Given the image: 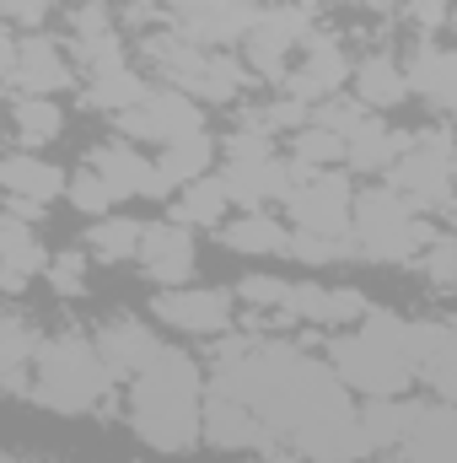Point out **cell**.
<instances>
[{"instance_id": "obj_8", "label": "cell", "mask_w": 457, "mask_h": 463, "mask_svg": "<svg viewBox=\"0 0 457 463\" xmlns=\"http://www.w3.org/2000/svg\"><path fill=\"white\" fill-rule=\"evenodd\" d=\"M118 129L129 140H151V146H167V140H183V135H200L205 118L194 109L189 92L178 87H151L145 103H135L129 114H118Z\"/></svg>"}, {"instance_id": "obj_23", "label": "cell", "mask_w": 457, "mask_h": 463, "mask_svg": "<svg viewBox=\"0 0 457 463\" xmlns=\"http://www.w3.org/2000/svg\"><path fill=\"white\" fill-rule=\"evenodd\" d=\"M210 162H216V140L200 129V135H183V140H167L162 151H156V167H162V178L173 184V189H189V184H200V178H210Z\"/></svg>"}, {"instance_id": "obj_10", "label": "cell", "mask_w": 457, "mask_h": 463, "mask_svg": "<svg viewBox=\"0 0 457 463\" xmlns=\"http://www.w3.org/2000/svg\"><path fill=\"white\" fill-rule=\"evenodd\" d=\"M291 453L307 463H360L371 458V442H366V426H360V410H334V415H318L307 420L296 437H291Z\"/></svg>"}, {"instance_id": "obj_17", "label": "cell", "mask_w": 457, "mask_h": 463, "mask_svg": "<svg viewBox=\"0 0 457 463\" xmlns=\"http://www.w3.org/2000/svg\"><path fill=\"white\" fill-rule=\"evenodd\" d=\"M92 340H98V350H103L114 383H135V377L156 361V350H162V340H156L145 324H135V318H108Z\"/></svg>"}, {"instance_id": "obj_3", "label": "cell", "mask_w": 457, "mask_h": 463, "mask_svg": "<svg viewBox=\"0 0 457 463\" xmlns=\"http://www.w3.org/2000/svg\"><path fill=\"white\" fill-rule=\"evenodd\" d=\"M350 242H355V259H366V264H409L431 248V227L398 189L382 184V189L355 194Z\"/></svg>"}, {"instance_id": "obj_30", "label": "cell", "mask_w": 457, "mask_h": 463, "mask_svg": "<svg viewBox=\"0 0 457 463\" xmlns=\"http://www.w3.org/2000/svg\"><path fill=\"white\" fill-rule=\"evenodd\" d=\"M140 237H145V222L103 216L98 227L87 232V248H92V259H103V264H124V259L140 253Z\"/></svg>"}, {"instance_id": "obj_35", "label": "cell", "mask_w": 457, "mask_h": 463, "mask_svg": "<svg viewBox=\"0 0 457 463\" xmlns=\"http://www.w3.org/2000/svg\"><path fill=\"white\" fill-rule=\"evenodd\" d=\"M65 200H70L81 216H103V211L114 205L118 194L108 189V184H103V173H98V167H81V173L70 178V194H65Z\"/></svg>"}, {"instance_id": "obj_38", "label": "cell", "mask_w": 457, "mask_h": 463, "mask_svg": "<svg viewBox=\"0 0 457 463\" xmlns=\"http://www.w3.org/2000/svg\"><path fill=\"white\" fill-rule=\"evenodd\" d=\"M452 329H457V324H452ZM420 383H425V388H431L436 399L457 404V335H452V345L442 350V355H436V361H431L425 372H420Z\"/></svg>"}, {"instance_id": "obj_32", "label": "cell", "mask_w": 457, "mask_h": 463, "mask_svg": "<svg viewBox=\"0 0 457 463\" xmlns=\"http://www.w3.org/2000/svg\"><path fill=\"white\" fill-rule=\"evenodd\" d=\"M242 87H247V71H242L231 54H216V49H210L205 71H200V81H194V98H205V103H231Z\"/></svg>"}, {"instance_id": "obj_40", "label": "cell", "mask_w": 457, "mask_h": 463, "mask_svg": "<svg viewBox=\"0 0 457 463\" xmlns=\"http://www.w3.org/2000/svg\"><path fill=\"white\" fill-rule=\"evenodd\" d=\"M49 5H54V0H5V22H11V27H38Z\"/></svg>"}, {"instance_id": "obj_29", "label": "cell", "mask_w": 457, "mask_h": 463, "mask_svg": "<svg viewBox=\"0 0 457 463\" xmlns=\"http://www.w3.org/2000/svg\"><path fill=\"white\" fill-rule=\"evenodd\" d=\"M145 92H151V87H145L129 65L87 76V109H103V114H129L135 103H145Z\"/></svg>"}, {"instance_id": "obj_5", "label": "cell", "mask_w": 457, "mask_h": 463, "mask_svg": "<svg viewBox=\"0 0 457 463\" xmlns=\"http://www.w3.org/2000/svg\"><path fill=\"white\" fill-rule=\"evenodd\" d=\"M291 232H318V237H350L355 222V189L340 167H302L296 162V189L285 194Z\"/></svg>"}, {"instance_id": "obj_24", "label": "cell", "mask_w": 457, "mask_h": 463, "mask_svg": "<svg viewBox=\"0 0 457 463\" xmlns=\"http://www.w3.org/2000/svg\"><path fill=\"white\" fill-rule=\"evenodd\" d=\"M221 248H231V253H258V259L291 253V227H280L269 211H247V216H237V222L221 227Z\"/></svg>"}, {"instance_id": "obj_31", "label": "cell", "mask_w": 457, "mask_h": 463, "mask_svg": "<svg viewBox=\"0 0 457 463\" xmlns=\"http://www.w3.org/2000/svg\"><path fill=\"white\" fill-rule=\"evenodd\" d=\"M291 162H302V167H344V140L334 129H323V124H307V129H296L291 135Z\"/></svg>"}, {"instance_id": "obj_19", "label": "cell", "mask_w": 457, "mask_h": 463, "mask_svg": "<svg viewBox=\"0 0 457 463\" xmlns=\"http://www.w3.org/2000/svg\"><path fill=\"white\" fill-rule=\"evenodd\" d=\"M38 345H43V335L27 324V313H5V324H0V366H5V393L11 399H27L33 393Z\"/></svg>"}, {"instance_id": "obj_22", "label": "cell", "mask_w": 457, "mask_h": 463, "mask_svg": "<svg viewBox=\"0 0 457 463\" xmlns=\"http://www.w3.org/2000/svg\"><path fill=\"white\" fill-rule=\"evenodd\" d=\"M409 87L431 109L457 114V49H420L415 65H409Z\"/></svg>"}, {"instance_id": "obj_27", "label": "cell", "mask_w": 457, "mask_h": 463, "mask_svg": "<svg viewBox=\"0 0 457 463\" xmlns=\"http://www.w3.org/2000/svg\"><path fill=\"white\" fill-rule=\"evenodd\" d=\"M60 129H65L60 103H49V98H16V103H11V140H16V151L49 146Z\"/></svg>"}, {"instance_id": "obj_25", "label": "cell", "mask_w": 457, "mask_h": 463, "mask_svg": "<svg viewBox=\"0 0 457 463\" xmlns=\"http://www.w3.org/2000/svg\"><path fill=\"white\" fill-rule=\"evenodd\" d=\"M393 162H398V135H387V124L377 114L344 140V167L350 173H387Z\"/></svg>"}, {"instance_id": "obj_4", "label": "cell", "mask_w": 457, "mask_h": 463, "mask_svg": "<svg viewBox=\"0 0 457 463\" xmlns=\"http://www.w3.org/2000/svg\"><path fill=\"white\" fill-rule=\"evenodd\" d=\"M329 366L340 372V383L360 399H404V388L420 377L415 361L404 350H387L377 340H366L360 329L355 335H340L329 340Z\"/></svg>"}, {"instance_id": "obj_21", "label": "cell", "mask_w": 457, "mask_h": 463, "mask_svg": "<svg viewBox=\"0 0 457 463\" xmlns=\"http://www.w3.org/2000/svg\"><path fill=\"white\" fill-rule=\"evenodd\" d=\"M355 98H360L371 114H382V109L409 103V98H415V87H409V71H404L398 60L371 54V60H360V65H355Z\"/></svg>"}, {"instance_id": "obj_6", "label": "cell", "mask_w": 457, "mask_h": 463, "mask_svg": "<svg viewBox=\"0 0 457 463\" xmlns=\"http://www.w3.org/2000/svg\"><path fill=\"white\" fill-rule=\"evenodd\" d=\"M76 81L70 60L60 43L43 33H5V87L11 98H54Z\"/></svg>"}, {"instance_id": "obj_11", "label": "cell", "mask_w": 457, "mask_h": 463, "mask_svg": "<svg viewBox=\"0 0 457 463\" xmlns=\"http://www.w3.org/2000/svg\"><path fill=\"white\" fill-rule=\"evenodd\" d=\"M344 76H350V60H344V49L329 38V33H307V43H302V65L296 71H285V98H296V103H307V109H318V103H329V98H340Z\"/></svg>"}, {"instance_id": "obj_1", "label": "cell", "mask_w": 457, "mask_h": 463, "mask_svg": "<svg viewBox=\"0 0 457 463\" xmlns=\"http://www.w3.org/2000/svg\"><path fill=\"white\" fill-rule=\"evenodd\" d=\"M205 377L189 350L162 345L129 383V431L156 453H189L205 437Z\"/></svg>"}, {"instance_id": "obj_2", "label": "cell", "mask_w": 457, "mask_h": 463, "mask_svg": "<svg viewBox=\"0 0 457 463\" xmlns=\"http://www.w3.org/2000/svg\"><path fill=\"white\" fill-rule=\"evenodd\" d=\"M27 399L38 410H54V415L103 410L114 399V372H108L98 340H81V335L43 340L38 345V361H33V393Z\"/></svg>"}, {"instance_id": "obj_18", "label": "cell", "mask_w": 457, "mask_h": 463, "mask_svg": "<svg viewBox=\"0 0 457 463\" xmlns=\"http://www.w3.org/2000/svg\"><path fill=\"white\" fill-rule=\"evenodd\" d=\"M0 184H5V194H16V200H38V205L70 194V173L54 167V162H43L38 151H11L5 167H0Z\"/></svg>"}, {"instance_id": "obj_7", "label": "cell", "mask_w": 457, "mask_h": 463, "mask_svg": "<svg viewBox=\"0 0 457 463\" xmlns=\"http://www.w3.org/2000/svg\"><path fill=\"white\" fill-rule=\"evenodd\" d=\"M205 442L221 448V453H280V448H285V442L275 437V426H269L253 404H242L237 393L216 388V383H210V393H205Z\"/></svg>"}, {"instance_id": "obj_15", "label": "cell", "mask_w": 457, "mask_h": 463, "mask_svg": "<svg viewBox=\"0 0 457 463\" xmlns=\"http://www.w3.org/2000/svg\"><path fill=\"white\" fill-rule=\"evenodd\" d=\"M221 184L237 205L247 211H264L269 200H285L296 189V162L285 156H247V162H227L221 167Z\"/></svg>"}, {"instance_id": "obj_14", "label": "cell", "mask_w": 457, "mask_h": 463, "mask_svg": "<svg viewBox=\"0 0 457 463\" xmlns=\"http://www.w3.org/2000/svg\"><path fill=\"white\" fill-rule=\"evenodd\" d=\"M92 167L103 173V184L114 189L118 200H124V194H135V200H167V194H173V184L162 178V167H156L151 156H140L135 146H124V140L98 146V151H92Z\"/></svg>"}, {"instance_id": "obj_26", "label": "cell", "mask_w": 457, "mask_h": 463, "mask_svg": "<svg viewBox=\"0 0 457 463\" xmlns=\"http://www.w3.org/2000/svg\"><path fill=\"white\" fill-rule=\"evenodd\" d=\"M231 194L221 178H200V184H189L178 200H173V216L167 222H178V227H210L221 232V216H227Z\"/></svg>"}, {"instance_id": "obj_41", "label": "cell", "mask_w": 457, "mask_h": 463, "mask_svg": "<svg viewBox=\"0 0 457 463\" xmlns=\"http://www.w3.org/2000/svg\"><path fill=\"white\" fill-rule=\"evenodd\" d=\"M285 463H307V458H296V453H291V458H285Z\"/></svg>"}, {"instance_id": "obj_34", "label": "cell", "mask_w": 457, "mask_h": 463, "mask_svg": "<svg viewBox=\"0 0 457 463\" xmlns=\"http://www.w3.org/2000/svg\"><path fill=\"white\" fill-rule=\"evenodd\" d=\"M409 329H415V318H404L393 307H371L360 318V335L366 340H377V345H387V350H404V355H409Z\"/></svg>"}, {"instance_id": "obj_12", "label": "cell", "mask_w": 457, "mask_h": 463, "mask_svg": "<svg viewBox=\"0 0 457 463\" xmlns=\"http://www.w3.org/2000/svg\"><path fill=\"white\" fill-rule=\"evenodd\" d=\"M135 259H140L145 280H156L167 291V286H189V275L200 264V248H194L189 227H178V222H145V237H140Z\"/></svg>"}, {"instance_id": "obj_13", "label": "cell", "mask_w": 457, "mask_h": 463, "mask_svg": "<svg viewBox=\"0 0 457 463\" xmlns=\"http://www.w3.org/2000/svg\"><path fill=\"white\" fill-rule=\"evenodd\" d=\"M398 463H457V404H415V420L404 431V442L393 448Z\"/></svg>"}, {"instance_id": "obj_37", "label": "cell", "mask_w": 457, "mask_h": 463, "mask_svg": "<svg viewBox=\"0 0 457 463\" xmlns=\"http://www.w3.org/2000/svg\"><path fill=\"white\" fill-rule=\"evenodd\" d=\"M49 291L65 297V302L81 297V291H87V253H76V248H70V253H54V259H49Z\"/></svg>"}, {"instance_id": "obj_20", "label": "cell", "mask_w": 457, "mask_h": 463, "mask_svg": "<svg viewBox=\"0 0 457 463\" xmlns=\"http://www.w3.org/2000/svg\"><path fill=\"white\" fill-rule=\"evenodd\" d=\"M0 253H5V291L11 297H22L27 286H33V275H43L49 269V253H43V242L33 237V227L22 222V216H5L0 222Z\"/></svg>"}, {"instance_id": "obj_39", "label": "cell", "mask_w": 457, "mask_h": 463, "mask_svg": "<svg viewBox=\"0 0 457 463\" xmlns=\"http://www.w3.org/2000/svg\"><path fill=\"white\" fill-rule=\"evenodd\" d=\"M285 291H291V280H275V275H247V280L237 286V297H242L247 307H269V313L285 307Z\"/></svg>"}, {"instance_id": "obj_9", "label": "cell", "mask_w": 457, "mask_h": 463, "mask_svg": "<svg viewBox=\"0 0 457 463\" xmlns=\"http://www.w3.org/2000/svg\"><path fill=\"white\" fill-rule=\"evenodd\" d=\"M231 291L221 286H167V291H156V302H151V313L162 318V324H173V329H183V335H227L231 329Z\"/></svg>"}, {"instance_id": "obj_16", "label": "cell", "mask_w": 457, "mask_h": 463, "mask_svg": "<svg viewBox=\"0 0 457 463\" xmlns=\"http://www.w3.org/2000/svg\"><path fill=\"white\" fill-rule=\"evenodd\" d=\"M307 16L302 11H264L258 22H253V33H247V60H253V71H264L269 81H285V60H291V49H302L307 43Z\"/></svg>"}, {"instance_id": "obj_33", "label": "cell", "mask_w": 457, "mask_h": 463, "mask_svg": "<svg viewBox=\"0 0 457 463\" xmlns=\"http://www.w3.org/2000/svg\"><path fill=\"white\" fill-rule=\"evenodd\" d=\"M291 259H302V264H340V259H355V242L350 237H318V232H291Z\"/></svg>"}, {"instance_id": "obj_36", "label": "cell", "mask_w": 457, "mask_h": 463, "mask_svg": "<svg viewBox=\"0 0 457 463\" xmlns=\"http://www.w3.org/2000/svg\"><path fill=\"white\" fill-rule=\"evenodd\" d=\"M420 269H425V280L431 286H457V232H442V237H431V248L420 253Z\"/></svg>"}, {"instance_id": "obj_28", "label": "cell", "mask_w": 457, "mask_h": 463, "mask_svg": "<svg viewBox=\"0 0 457 463\" xmlns=\"http://www.w3.org/2000/svg\"><path fill=\"white\" fill-rule=\"evenodd\" d=\"M409 420H415V399H366V404H360V426H366L371 453L398 448L404 431H409Z\"/></svg>"}]
</instances>
